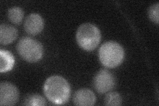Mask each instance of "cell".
Listing matches in <instances>:
<instances>
[{
	"instance_id": "obj_12",
	"label": "cell",
	"mask_w": 159,
	"mask_h": 106,
	"mask_svg": "<svg viewBox=\"0 0 159 106\" xmlns=\"http://www.w3.org/2000/svg\"><path fill=\"white\" fill-rule=\"evenodd\" d=\"M24 105L30 106H43L46 105L44 99L39 94H31L26 97Z\"/></svg>"
},
{
	"instance_id": "obj_9",
	"label": "cell",
	"mask_w": 159,
	"mask_h": 106,
	"mask_svg": "<svg viewBox=\"0 0 159 106\" xmlns=\"http://www.w3.org/2000/svg\"><path fill=\"white\" fill-rule=\"evenodd\" d=\"M17 30L7 24H2L0 26V43L6 45L12 43L17 37Z\"/></svg>"
},
{
	"instance_id": "obj_7",
	"label": "cell",
	"mask_w": 159,
	"mask_h": 106,
	"mask_svg": "<svg viewBox=\"0 0 159 106\" xmlns=\"http://www.w3.org/2000/svg\"><path fill=\"white\" fill-rule=\"evenodd\" d=\"M43 28L44 21L39 14H30L25 19L24 23V29L28 34L36 35L41 33Z\"/></svg>"
},
{
	"instance_id": "obj_11",
	"label": "cell",
	"mask_w": 159,
	"mask_h": 106,
	"mask_svg": "<svg viewBox=\"0 0 159 106\" xmlns=\"http://www.w3.org/2000/svg\"><path fill=\"white\" fill-rule=\"evenodd\" d=\"M24 16V12L23 9L20 7H14L9 9L8 18L13 23L19 24L21 23Z\"/></svg>"
},
{
	"instance_id": "obj_5",
	"label": "cell",
	"mask_w": 159,
	"mask_h": 106,
	"mask_svg": "<svg viewBox=\"0 0 159 106\" xmlns=\"http://www.w3.org/2000/svg\"><path fill=\"white\" fill-rule=\"evenodd\" d=\"M93 87L99 94L106 93L112 90L116 81L113 75L107 70H101L93 79Z\"/></svg>"
},
{
	"instance_id": "obj_2",
	"label": "cell",
	"mask_w": 159,
	"mask_h": 106,
	"mask_svg": "<svg viewBox=\"0 0 159 106\" xmlns=\"http://www.w3.org/2000/svg\"><path fill=\"white\" fill-rule=\"evenodd\" d=\"M99 57L104 67L115 68L123 62L124 50L119 43L109 41L101 46L99 50Z\"/></svg>"
},
{
	"instance_id": "obj_13",
	"label": "cell",
	"mask_w": 159,
	"mask_h": 106,
	"mask_svg": "<svg viewBox=\"0 0 159 106\" xmlns=\"http://www.w3.org/2000/svg\"><path fill=\"white\" fill-rule=\"evenodd\" d=\"M122 102L121 95L117 92H110L106 95L104 99V104L108 106L120 105Z\"/></svg>"
},
{
	"instance_id": "obj_3",
	"label": "cell",
	"mask_w": 159,
	"mask_h": 106,
	"mask_svg": "<svg viewBox=\"0 0 159 106\" xmlns=\"http://www.w3.org/2000/svg\"><path fill=\"white\" fill-rule=\"evenodd\" d=\"M76 40L82 48L87 51H92L100 42L101 33L99 29L94 25L84 23L78 29Z\"/></svg>"
},
{
	"instance_id": "obj_4",
	"label": "cell",
	"mask_w": 159,
	"mask_h": 106,
	"mask_svg": "<svg viewBox=\"0 0 159 106\" xmlns=\"http://www.w3.org/2000/svg\"><path fill=\"white\" fill-rule=\"evenodd\" d=\"M17 52L25 60L36 62L41 60L43 54V47L39 41L33 39L24 37L17 45Z\"/></svg>"
},
{
	"instance_id": "obj_6",
	"label": "cell",
	"mask_w": 159,
	"mask_h": 106,
	"mask_svg": "<svg viewBox=\"0 0 159 106\" xmlns=\"http://www.w3.org/2000/svg\"><path fill=\"white\" fill-rule=\"evenodd\" d=\"M19 90L11 83L4 82L0 84V105H13L19 100Z\"/></svg>"
},
{
	"instance_id": "obj_14",
	"label": "cell",
	"mask_w": 159,
	"mask_h": 106,
	"mask_svg": "<svg viewBox=\"0 0 159 106\" xmlns=\"http://www.w3.org/2000/svg\"><path fill=\"white\" fill-rule=\"evenodd\" d=\"M158 3H157L155 5L149 8L148 9V17L151 19V21L156 23L157 24L158 23Z\"/></svg>"
},
{
	"instance_id": "obj_10",
	"label": "cell",
	"mask_w": 159,
	"mask_h": 106,
	"mask_svg": "<svg viewBox=\"0 0 159 106\" xmlns=\"http://www.w3.org/2000/svg\"><path fill=\"white\" fill-rule=\"evenodd\" d=\"M15 63L13 54L6 50H0V72L2 73L11 70Z\"/></svg>"
},
{
	"instance_id": "obj_1",
	"label": "cell",
	"mask_w": 159,
	"mask_h": 106,
	"mask_svg": "<svg viewBox=\"0 0 159 106\" xmlns=\"http://www.w3.org/2000/svg\"><path fill=\"white\" fill-rule=\"evenodd\" d=\"M44 92L50 102L57 105L66 104L70 95V87L66 80L59 76L48 78L44 84Z\"/></svg>"
},
{
	"instance_id": "obj_8",
	"label": "cell",
	"mask_w": 159,
	"mask_h": 106,
	"mask_svg": "<svg viewBox=\"0 0 159 106\" xmlns=\"http://www.w3.org/2000/svg\"><path fill=\"white\" fill-rule=\"evenodd\" d=\"M96 95L89 89H81L74 94L73 102L80 106H92L96 102Z\"/></svg>"
}]
</instances>
